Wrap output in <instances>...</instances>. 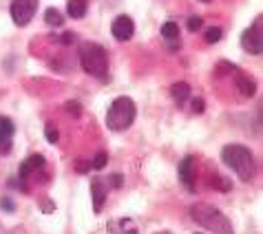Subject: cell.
Here are the masks:
<instances>
[{
    "label": "cell",
    "instance_id": "cell-26",
    "mask_svg": "<svg viewBox=\"0 0 263 234\" xmlns=\"http://www.w3.org/2000/svg\"><path fill=\"white\" fill-rule=\"evenodd\" d=\"M193 111L195 113H203V100L201 98H195L193 100Z\"/></svg>",
    "mask_w": 263,
    "mask_h": 234
},
{
    "label": "cell",
    "instance_id": "cell-7",
    "mask_svg": "<svg viewBox=\"0 0 263 234\" xmlns=\"http://www.w3.org/2000/svg\"><path fill=\"white\" fill-rule=\"evenodd\" d=\"M111 33H113L115 40L128 42L130 38H133V33H135L133 18H130V16H118V18L113 20V25H111Z\"/></svg>",
    "mask_w": 263,
    "mask_h": 234
},
{
    "label": "cell",
    "instance_id": "cell-22",
    "mask_svg": "<svg viewBox=\"0 0 263 234\" xmlns=\"http://www.w3.org/2000/svg\"><path fill=\"white\" fill-rule=\"evenodd\" d=\"M45 135H47V142L49 144H58V140H60V135H58V128L53 126V124H47Z\"/></svg>",
    "mask_w": 263,
    "mask_h": 234
},
{
    "label": "cell",
    "instance_id": "cell-5",
    "mask_svg": "<svg viewBox=\"0 0 263 234\" xmlns=\"http://www.w3.org/2000/svg\"><path fill=\"white\" fill-rule=\"evenodd\" d=\"M38 5L40 0H11V7H9L11 20L18 27H27L33 20L35 11H38Z\"/></svg>",
    "mask_w": 263,
    "mask_h": 234
},
{
    "label": "cell",
    "instance_id": "cell-21",
    "mask_svg": "<svg viewBox=\"0 0 263 234\" xmlns=\"http://www.w3.org/2000/svg\"><path fill=\"white\" fill-rule=\"evenodd\" d=\"M106 162H108V155H106V152H98L96 159H93V164H91V168H93V170H102V168L106 166Z\"/></svg>",
    "mask_w": 263,
    "mask_h": 234
},
{
    "label": "cell",
    "instance_id": "cell-32",
    "mask_svg": "<svg viewBox=\"0 0 263 234\" xmlns=\"http://www.w3.org/2000/svg\"><path fill=\"white\" fill-rule=\"evenodd\" d=\"M164 234H168V232H164Z\"/></svg>",
    "mask_w": 263,
    "mask_h": 234
},
{
    "label": "cell",
    "instance_id": "cell-9",
    "mask_svg": "<svg viewBox=\"0 0 263 234\" xmlns=\"http://www.w3.org/2000/svg\"><path fill=\"white\" fill-rule=\"evenodd\" d=\"M13 133H16V126L9 117L0 115V152L3 155H9L13 148Z\"/></svg>",
    "mask_w": 263,
    "mask_h": 234
},
{
    "label": "cell",
    "instance_id": "cell-17",
    "mask_svg": "<svg viewBox=\"0 0 263 234\" xmlns=\"http://www.w3.org/2000/svg\"><path fill=\"white\" fill-rule=\"evenodd\" d=\"M162 35H164L168 42L179 40V25H177V23H173V20H168V23L162 25Z\"/></svg>",
    "mask_w": 263,
    "mask_h": 234
},
{
    "label": "cell",
    "instance_id": "cell-1",
    "mask_svg": "<svg viewBox=\"0 0 263 234\" xmlns=\"http://www.w3.org/2000/svg\"><path fill=\"white\" fill-rule=\"evenodd\" d=\"M221 159L223 164L235 170L237 177L248 184V181L254 179V172H257V166H254V157H252V150L243 144H228L223 146L221 150Z\"/></svg>",
    "mask_w": 263,
    "mask_h": 234
},
{
    "label": "cell",
    "instance_id": "cell-4",
    "mask_svg": "<svg viewBox=\"0 0 263 234\" xmlns=\"http://www.w3.org/2000/svg\"><path fill=\"white\" fill-rule=\"evenodd\" d=\"M135 115H137L135 102L130 98H118V100H113V104L106 111V126L113 133H122V130L133 126Z\"/></svg>",
    "mask_w": 263,
    "mask_h": 234
},
{
    "label": "cell",
    "instance_id": "cell-8",
    "mask_svg": "<svg viewBox=\"0 0 263 234\" xmlns=\"http://www.w3.org/2000/svg\"><path fill=\"white\" fill-rule=\"evenodd\" d=\"M179 181L184 184L188 190H195V172H197V159L193 155H186L184 159L179 162Z\"/></svg>",
    "mask_w": 263,
    "mask_h": 234
},
{
    "label": "cell",
    "instance_id": "cell-31",
    "mask_svg": "<svg viewBox=\"0 0 263 234\" xmlns=\"http://www.w3.org/2000/svg\"><path fill=\"white\" fill-rule=\"evenodd\" d=\"M201 3H213V0H201Z\"/></svg>",
    "mask_w": 263,
    "mask_h": 234
},
{
    "label": "cell",
    "instance_id": "cell-29",
    "mask_svg": "<svg viewBox=\"0 0 263 234\" xmlns=\"http://www.w3.org/2000/svg\"><path fill=\"white\" fill-rule=\"evenodd\" d=\"M0 206H3L7 212H13L16 208H13V201H9V199H0Z\"/></svg>",
    "mask_w": 263,
    "mask_h": 234
},
{
    "label": "cell",
    "instance_id": "cell-11",
    "mask_svg": "<svg viewBox=\"0 0 263 234\" xmlns=\"http://www.w3.org/2000/svg\"><path fill=\"white\" fill-rule=\"evenodd\" d=\"M42 166H45V157L35 152V155H31L29 159H25V162L20 164V168H18V179L27 181L29 174H31L33 170H38V168H42Z\"/></svg>",
    "mask_w": 263,
    "mask_h": 234
},
{
    "label": "cell",
    "instance_id": "cell-10",
    "mask_svg": "<svg viewBox=\"0 0 263 234\" xmlns=\"http://www.w3.org/2000/svg\"><path fill=\"white\" fill-rule=\"evenodd\" d=\"M108 184L102 177H93L91 179V197H93V210L102 212V208H104V199H106V194H108Z\"/></svg>",
    "mask_w": 263,
    "mask_h": 234
},
{
    "label": "cell",
    "instance_id": "cell-3",
    "mask_svg": "<svg viewBox=\"0 0 263 234\" xmlns=\"http://www.w3.org/2000/svg\"><path fill=\"white\" fill-rule=\"evenodd\" d=\"M78 57H80L82 69L91 77H98L102 82L108 77V55L102 45H98V42H84L78 49Z\"/></svg>",
    "mask_w": 263,
    "mask_h": 234
},
{
    "label": "cell",
    "instance_id": "cell-18",
    "mask_svg": "<svg viewBox=\"0 0 263 234\" xmlns=\"http://www.w3.org/2000/svg\"><path fill=\"white\" fill-rule=\"evenodd\" d=\"M203 38H206L208 45H215V42L221 40V29L219 27H208L206 33H203Z\"/></svg>",
    "mask_w": 263,
    "mask_h": 234
},
{
    "label": "cell",
    "instance_id": "cell-30",
    "mask_svg": "<svg viewBox=\"0 0 263 234\" xmlns=\"http://www.w3.org/2000/svg\"><path fill=\"white\" fill-rule=\"evenodd\" d=\"M76 166H78V172H82V174L91 170V164H86V162H78Z\"/></svg>",
    "mask_w": 263,
    "mask_h": 234
},
{
    "label": "cell",
    "instance_id": "cell-24",
    "mask_svg": "<svg viewBox=\"0 0 263 234\" xmlns=\"http://www.w3.org/2000/svg\"><path fill=\"white\" fill-rule=\"evenodd\" d=\"M9 186L13 188V190H20V192H27V181H23V179H9Z\"/></svg>",
    "mask_w": 263,
    "mask_h": 234
},
{
    "label": "cell",
    "instance_id": "cell-12",
    "mask_svg": "<svg viewBox=\"0 0 263 234\" xmlns=\"http://www.w3.org/2000/svg\"><path fill=\"white\" fill-rule=\"evenodd\" d=\"M108 232L111 234H137V225L130 221V219H118L108 225Z\"/></svg>",
    "mask_w": 263,
    "mask_h": 234
},
{
    "label": "cell",
    "instance_id": "cell-25",
    "mask_svg": "<svg viewBox=\"0 0 263 234\" xmlns=\"http://www.w3.org/2000/svg\"><path fill=\"white\" fill-rule=\"evenodd\" d=\"M188 29H191V31L201 29V18L199 16H191V18H188Z\"/></svg>",
    "mask_w": 263,
    "mask_h": 234
},
{
    "label": "cell",
    "instance_id": "cell-19",
    "mask_svg": "<svg viewBox=\"0 0 263 234\" xmlns=\"http://www.w3.org/2000/svg\"><path fill=\"white\" fill-rule=\"evenodd\" d=\"M210 184H213L217 190H221V192H228V190L232 188V184H230V181L226 179V177H219V174H215V179L210 181Z\"/></svg>",
    "mask_w": 263,
    "mask_h": 234
},
{
    "label": "cell",
    "instance_id": "cell-14",
    "mask_svg": "<svg viewBox=\"0 0 263 234\" xmlns=\"http://www.w3.org/2000/svg\"><path fill=\"white\" fill-rule=\"evenodd\" d=\"M235 84H237V91L243 95V98H252V95L257 93V82L248 75H239Z\"/></svg>",
    "mask_w": 263,
    "mask_h": 234
},
{
    "label": "cell",
    "instance_id": "cell-20",
    "mask_svg": "<svg viewBox=\"0 0 263 234\" xmlns=\"http://www.w3.org/2000/svg\"><path fill=\"white\" fill-rule=\"evenodd\" d=\"M64 111H67L69 115H73V117H80V115H82V106H80V102L69 100L67 104H64Z\"/></svg>",
    "mask_w": 263,
    "mask_h": 234
},
{
    "label": "cell",
    "instance_id": "cell-16",
    "mask_svg": "<svg viewBox=\"0 0 263 234\" xmlns=\"http://www.w3.org/2000/svg\"><path fill=\"white\" fill-rule=\"evenodd\" d=\"M45 23L49 27H62L64 25V16L55 9V7H49V9L45 11Z\"/></svg>",
    "mask_w": 263,
    "mask_h": 234
},
{
    "label": "cell",
    "instance_id": "cell-27",
    "mask_svg": "<svg viewBox=\"0 0 263 234\" xmlns=\"http://www.w3.org/2000/svg\"><path fill=\"white\" fill-rule=\"evenodd\" d=\"M55 208H53V203H51L49 199H42V212H47V215H51Z\"/></svg>",
    "mask_w": 263,
    "mask_h": 234
},
{
    "label": "cell",
    "instance_id": "cell-15",
    "mask_svg": "<svg viewBox=\"0 0 263 234\" xmlns=\"http://www.w3.org/2000/svg\"><path fill=\"white\" fill-rule=\"evenodd\" d=\"M171 95L177 104H184L186 100H191V86H188V82H175L171 86Z\"/></svg>",
    "mask_w": 263,
    "mask_h": 234
},
{
    "label": "cell",
    "instance_id": "cell-28",
    "mask_svg": "<svg viewBox=\"0 0 263 234\" xmlns=\"http://www.w3.org/2000/svg\"><path fill=\"white\" fill-rule=\"evenodd\" d=\"M73 40H76V35H73L71 31H67V33H64V35H62V38H60V42H62V45H71V42H73Z\"/></svg>",
    "mask_w": 263,
    "mask_h": 234
},
{
    "label": "cell",
    "instance_id": "cell-6",
    "mask_svg": "<svg viewBox=\"0 0 263 234\" xmlns=\"http://www.w3.org/2000/svg\"><path fill=\"white\" fill-rule=\"evenodd\" d=\"M263 18H254V23L252 27H248L243 35H241V47H243L248 53H252V55H259L261 51H263Z\"/></svg>",
    "mask_w": 263,
    "mask_h": 234
},
{
    "label": "cell",
    "instance_id": "cell-23",
    "mask_svg": "<svg viewBox=\"0 0 263 234\" xmlns=\"http://www.w3.org/2000/svg\"><path fill=\"white\" fill-rule=\"evenodd\" d=\"M122 181H124L122 174H111L106 184H108V186H113V190H120V188H122Z\"/></svg>",
    "mask_w": 263,
    "mask_h": 234
},
{
    "label": "cell",
    "instance_id": "cell-2",
    "mask_svg": "<svg viewBox=\"0 0 263 234\" xmlns=\"http://www.w3.org/2000/svg\"><path fill=\"white\" fill-rule=\"evenodd\" d=\"M191 217L195 223H199L201 228H206L215 234H235L230 219L223 215L221 210H217L210 203H193L191 206Z\"/></svg>",
    "mask_w": 263,
    "mask_h": 234
},
{
    "label": "cell",
    "instance_id": "cell-13",
    "mask_svg": "<svg viewBox=\"0 0 263 234\" xmlns=\"http://www.w3.org/2000/svg\"><path fill=\"white\" fill-rule=\"evenodd\" d=\"M86 11H89V0H69L67 3V13L73 20L84 18Z\"/></svg>",
    "mask_w": 263,
    "mask_h": 234
}]
</instances>
